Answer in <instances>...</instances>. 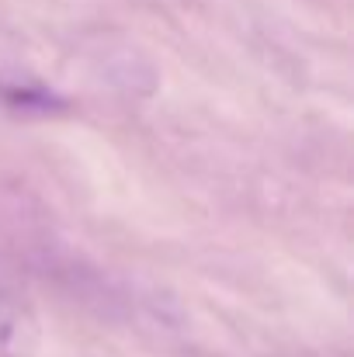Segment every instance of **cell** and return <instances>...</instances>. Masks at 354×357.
<instances>
[]
</instances>
